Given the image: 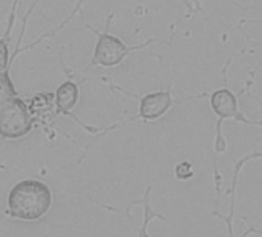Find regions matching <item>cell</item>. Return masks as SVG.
Masks as SVG:
<instances>
[{
  "label": "cell",
  "instance_id": "6da1fadb",
  "mask_svg": "<svg viewBox=\"0 0 262 237\" xmlns=\"http://www.w3.org/2000/svg\"><path fill=\"white\" fill-rule=\"evenodd\" d=\"M52 193L49 186L40 181L26 179L12 188L7 200V214L24 221L40 220L49 212Z\"/></svg>",
  "mask_w": 262,
  "mask_h": 237
},
{
  "label": "cell",
  "instance_id": "7a4b0ae2",
  "mask_svg": "<svg viewBox=\"0 0 262 237\" xmlns=\"http://www.w3.org/2000/svg\"><path fill=\"white\" fill-rule=\"evenodd\" d=\"M2 126L0 134L4 139L16 140L28 135L33 128V118L23 100L16 95L2 96Z\"/></svg>",
  "mask_w": 262,
  "mask_h": 237
},
{
  "label": "cell",
  "instance_id": "3957f363",
  "mask_svg": "<svg viewBox=\"0 0 262 237\" xmlns=\"http://www.w3.org/2000/svg\"><path fill=\"white\" fill-rule=\"evenodd\" d=\"M97 34L98 41L94 48L92 62L94 64L101 65L103 68L115 67V65L120 64L133 50L139 49V48L144 47L147 45V43L157 41V40H152V41H148L145 45H141L137 47H128L124 42H122L120 38L113 36V35H111L108 32Z\"/></svg>",
  "mask_w": 262,
  "mask_h": 237
},
{
  "label": "cell",
  "instance_id": "277c9868",
  "mask_svg": "<svg viewBox=\"0 0 262 237\" xmlns=\"http://www.w3.org/2000/svg\"><path fill=\"white\" fill-rule=\"evenodd\" d=\"M172 104L173 99L169 91L150 93L141 99L138 116L146 121L158 120L168 112V109L172 107Z\"/></svg>",
  "mask_w": 262,
  "mask_h": 237
},
{
  "label": "cell",
  "instance_id": "5b68a950",
  "mask_svg": "<svg viewBox=\"0 0 262 237\" xmlns=\"http://www.w3.org/2000/svg\"><path fill=\"white\" fill-rule=\"evenodd\" d=\"M210 104L213 113L220 117L218 126L224 118H238L244 122L246 121L239 113L237 98L229 89H221L213 92L210 98Z\"/></svg>",
  "mask_w": 262,
  "mask_h": 237
},
{
  "label": "cell",
  "instance_id": "8992f818",
  "mask_svg": "<svg viewBox=\"0 0 262 237\" xmlns=\"http://www.w3.org/2000/svg\"><path fill=\"white\" fill-rule=\"evenodd\" d=\"M79 100V89L76 83L68 81L60 85L56 92V104L58 113L69 114L76 107Z\"/></svg>",
  "mask_w": 262,
  "mask_h": 237
},
{
  "label": "cell",
  "instance_id": "52a82bcc",
  "mask_svg": "<svg viewBox=\"0 0 262 237\" xmlns=\"http://www.w3.org/2000/svg\"><path fill=\"white\" fill-rule=\"evenodd\" d=\"M150 190H151V187H148L146 194H145V196H144V199H143L144 204H145V213H144V222H143L142 230H141V232H139V236H138V237H150V236L147 235V232H146V228H147L148 222H150L154 218L164 219L163 216H161V215L156 214V213L154 212V210H152V208H151L150 201H148V195H150Z\"/></svg>",
  "mask_w": 262,
  "mask_h": 237
},
{
  "label": "cell",
  "instance_id": "ba28073f",
  "mask_svg": "<svg viewBox=\"0 0 262 237\" xmlns=\"http://www.w3.org/2000/svg\"><path fill=\"white\" fill-rule=\"evenodd\" d=\"M194 175L191 164L189 162H182L176 166V177L178 179H188Z\"/></svg>",
  "mask_w": 262,
  "mask_h": 237
}]
</instances>
